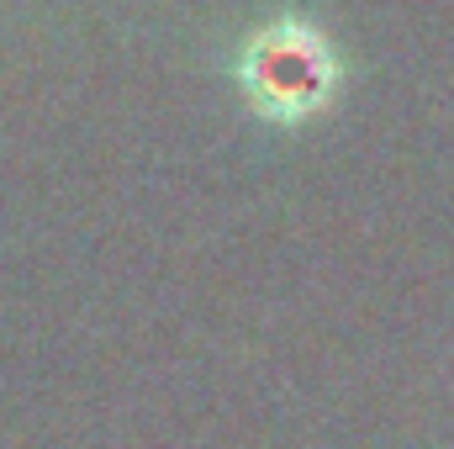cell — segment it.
<instances>
[{
    "instance_id": "cell-1",
    "label": "cell",
    "mask_w": 454,
    "mask_h": 449,
    "mask_svg": "<svg viewBox=\"0 0 454 449\" xmlns=\"http://www.w3.org/2000/svg\"><path fill=\"white\" fill-rule=\"evenodd\" d=\"M238 80L264 116L301 122V116L328 106V96L339 85V64L307 21H275V27H259L243 43Z\"/></svg>"
}]
</instances>
